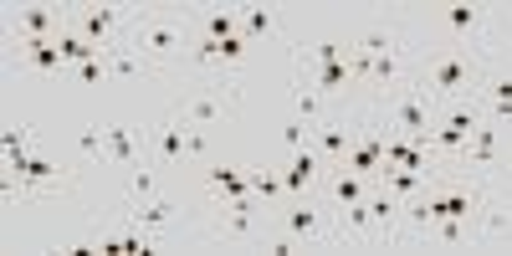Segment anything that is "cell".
<instances>
[{
    "label": "cell",
    "instance_id": "obj_22",
    "mask_svg": "<svg viewBox=\"0 0 512 256\" xmlns=\"http://www.w3.org/2000/svg\"><path fill=\"white\" fill-rule=\"evenodd\" d=\"M210 149V128H190V139H185V159H200Z\"/></svg>",
    "mask_w": 512,
    "mask_h": 256
},
{
    "label": "cell",
    "instance_id": "obj_5",
    "mask_svg": "<svg viewBox=\"0 0 512 256\" xmlns=\"http://www.w3.org/2000/svg\"><path fill=\"white\" fill-rule=\"evenodd\" d=\"M236 98H241V77L236 72H205L195 82V93L180 103V113H185L190 128H216L236 108Z\"/></svg>",
    "mask_w": 512,
    "mask_h": 256
},
{
    "label": "cell",
    "instance_id": "obj_24",
    "mask_svg": "<svg viewBox=\"0 0 512 256\" xmlns=\"http://www.w3.org/2000/svg\"><path fill=\"white\" fill-rule=\"evenodd\" d=\"M497 21H507V36H512V11H507V16H497Z\"/></svg>",
    "mask_w": 512,
    "mask_h": 256
},
{
    "label": "cell",
    "instance_id": "obj_15",
    "mask_svg": "<svg viewBox=\"0 0 512 256\" xmlns=\"http://www.w3.org/2000/svg\"><path fill=\"white\" fill-rule=\"evenodd\" d=\"M149 72H159L154 62H144L128 41H118V47H108V77L113 82H134V77H149Z\"/></svg>",
    "mask_w": 512,
    "mask_h": 256
},
{
    "label": "cell",
    "instance_id": "obj_6",
    "mask_svg": "<svg viewBox=\"0 0 512 256\" xmlns=\"http://www.w3.org/2000/svg\"><path fill=\"white\" fill-rule=\"evenodd\" d=\"M67 26L77 36H88L93 47H118L128 41V26H134V6H72L67 11Z\"/></svg>",
    "mask_w": 512,
    "mask_h": 256
},
{
    "label": "cell",
    "instance_id": "obj_1",
    "mask_svg": "<svg viewBox=\"0 0 512 256\" xmlns=\"http://www.w3.org/2000/svg\"><path fill=\"white\" fill-rule=\"evenodd\" d=\"M492 72V52L482 47H425L420 52V82H425V93L436 98V108H451V103H472L482 98V82Z\"/></svg>",
    "mask_w": 512,
    "mask_h": 256
},
{
    "label": "cell",
    "instance_id": "obj_17",
    "mask_svg": "<svg viewBox=\"0 0 512 256\" xmlns=\"http://www.w3.org/2000/svg\"><path fill=\"white\" fill-rule=\"evenodd\" d=\"M251 195L262 200V205H272V210H282V200H287V180L277 175V169H251Z\"/></svg>",
    "mask_w": 512,
    "mask_h": 256
},
{
    "label": "cell",
    "instance_id": "obj_8",
    "mask_svg": "<svg viewBox=\"0 0 512 256\" xmlns=\"http://www.w3.org/2000/svg\"><path fill=\"white\" fill-rule=\"evenodd\" d=\"M6 26H11V41H52V36H62L67 11H52V6H16V11L6 16Z\"/></svg>",
    "mask_w": 512,
    "mask_h": 256
},
{
    "label": "cell",
    "instance_id": "obj_12",
    "mask_svg": "<svg viewBox=\"0 0 512 256\" xmlns=\"http://www.w3.org/2000/svg\"><path fill=\"white\" fill-rule=\"evenodd\" d=\"M195 31L210 36V41H231V36H241V11L236 6H200Z\"/></svg>",
    "mask_w": 512,
    "mask_h": 256
},
{
    "label": "cell",
    "instance_id": "obj_3",
    "mask_svg": "<svg viewBox=\"0 0 512 256\" xmlns=\"http://www.w3.org/2000/svg\"><path fill=\"white\" fill-rule=\"evenodd\" d=\"M425 31H431L436 47H482L497 57V11L482 6V0H446V6H431L425 16Z\"/></svg>",
    "mask_w": 512,
    "mask_h": 256
},
{
    "label": "cell",
    "instance_id": "obj_19",
    "mask_svg": "<svg viewBox=\"0 0 512 256\" xmlns=\"http://www.w3.org/2000/svg\"><path fill=\"white\" fill-rule=\"evenodd\" d=\"M62 77H72L77 88H98V82H108V52L98 62H82V67H67Z\"/></svg>",
    "mask_w": 512,
    "mask_h": 256
},
{
    "label": "cell",
    "instance_id": "obj_11",
    "mask_svg": "<svg viewBox=\"0 0 512 256\" xmlns=\"http://www.w3.org/2000/svg\"><path fill=\"white\" fill-rule=\"evenodd\" d=\"M374 190V180H364V175H354V169H344V164H333L328 169V180H323V200L338 210V205H354V200H364Z\"/></svg>",
    "mask_w": 512,
    "mask_h": 256
},
{
    "label": "cell",
    "instance_id": "obj_2",
    "mask_svg": "<svg viewBox=\"0 0 512 256\" xmlns=\"http://www.w3.org/2000/svg\"><path fill=\"white\" fill-rule=\"evenodd\" d=\"M195 11H169V6H149L134 11V26H128V47H134L144 62L154 67H175L190 57L195 47Z\"/></svg>",
    "mask_w": 512,
    "mask_h": 256
},
{
    "label": "cell",
    "instance_id": "obj_23",
    "mask_svg": "<svg viewBox=\"0 0 512 256\" xmlns=\"http://www.w3.org/2000/svg\"><path fill=\"white\" fill-rule=\"evenodd\" d=\"M492 185H497V190H502V185H512V149L502 154V164H497V180H492Z\"/></svg>",
    "mask_w": 512,
    "mask_h": 256
},
{
    "label": "cell",
    "instance_id": "obj_14",
    "mask_svg": "<svg viewBox=\"0 0 512 256\" xmlns=\"http://www.w3.org/2000/svg\"><path fill=\"white\" fill-rule=\"evenodd\" d=\"M379 185L390 190L395 200H415L420 190H431L436 180H425L420 169H405V164H384V169H379Z\"/></svg>",
    "mask_w": 512,
    "mask_h": 256
},
{
    "label": "cell",
    "instance_id": "obj_18",
    "mask_svg": "<svg viewBox=\"0 0 512 256\" xmlns=\"http://www.w3.org/2000/svg\"><path fill=\"white\" fill-rule=\"evenodd\" d=\"M57 47H62L67 67H82V62H98V57H103V47H93V41H88V36H77L72 26H62V36H57Z\"/></svg>",
    "mask_w": 512,
    "mask_h": 256
},
{
    "label": "cell",
    "instance_id": "obj_20",
    "mask_svg": "<svg viewBox=\"0 0 512 256\" xmlns=\"http://www.w3.org/2000/svg\"><path fill=\"white\" fill-rule=\"evenodd\" d=\"M282 144H287V154L308 149V144H313V123H303V118H287V123H282Z\"/></svg>",
    "mask_w": 512,
    "mask_h": 256
},
{
    "label": "cell",
    "instance_id": "obj_10",
    "mask_svg": "<svg viewBox=\"0 0 512 256\" xmlns=\"http://www.w3.org/2000/svg\"><path fill=\"white\" fill-rule=\"evenodd\" d=\"M205 190L216 195V200H246L251 195V169L246 164H210L205 169Z\"/></svg>",
    "mask_w": 512,
    "mask_h": 256
},
{
    "label": "cell",
    "instance_id": "obj_9",
    "mask_svg": "<svg viewBox=\"0 0 512 256\" xmlns=\"http://www.w3.org/2000/svg\"><path fill=\"white\" fill-rule=\"evenodd\" d=\"M11 57H21V67H31L36 77H52V72H67V57L52 41H11Z\"/></svg>",
    "mask_w": 512,
    "mask_h": 256
},
{
    "label": "cell",
    "instance_id": "obj_16",
    "mask_svg": "<svg viewBox=\"0 0 512 256\" xmlns=\"http://www.w3.org/2000/svg\"><path fill=\"white\" fill-rule=\"evenodd\" d=\"M123 221H134V226H144V231H159V226L175 221V200H128Z\"/></svg>",
    "mask_w": 512,
    "mask_h": 256
},
{
    "label": "cell",
    "instance_id": "obj_13",
    "mask_svg": "<svg viewBox=\"0 0 512 256\" xmlns=\"http://www.w3.org/2000/svg\"><path fill=\"white\" fill-rule=\"evenodd\" d=\"M241 11V36L251 41H267V36H282V6H236Z\"/></svg>",
    "mask_w": 512,
    "mask_h": 256
},
{
    "label": "cell",
    "instance_id": "obj_7",
    "mask_svg": "<svg viewBox=\"0 0 512 256\" xmlns=\"http://www.w3.org/2000/svg\"><path fill=\"white\" fill-rule=\"evenodd\" d=\"M185 139H190V123H185V113L175 108L169 118H159V123L149 128V164H159V169L185 164Z\"/></svg>",
    "mask_w": 512,
    "mask_h": 256
},
{
    "label": "cell",
    "instance_id": "obj_4",
    "mask_svg": "<svg viewBox=\"0 0 512 256\" xmlns=\"http://www.w3.org/2000/svg\"><path fill=\"white\" fill-rule=\"evenodd\" d=\"M272 231H282L297 251L303 246H333V205L323 200V190L318 195H297V200H287L277 210Z\"/></svg>",
    "mask_w": 512,
    "mask_h": 256
},
{
    "label": "cell",
    "instance_id": "obj_21",
    "mask_svg": "<svg viewBox=\"0 0 512 256\" xmlns=\"http://www.w3.org/2000/svg\"><path fill=\"white\" fill-rule=\"evenodd\" d=\"M154 169H159V164H139V169H134V200H154V185H159Z\"/></svg>",
    "mask_w": 512,
    "mask_h": 256
}]
</instances>
